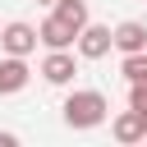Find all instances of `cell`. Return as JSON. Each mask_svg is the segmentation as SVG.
I'll use <instances>...</instances> for the list:
<instances>
[{"mask_svg":"<svg viewBox=\"0 0 147 147\" xmlns=\"http://www.w3.org/2000/svg\"><path fill=\"white\" fill-rule=\"evenodd\" d=\"M74 74H78V64H74V55H69V51H46V60H41V78H46L51 87L74 83Z\"/></svg>","mask_w":147,"mask_h":147,"instance_id":"8992f818","label":"cell"},{"mask_svg":"<svg viewBox=\"0 0 147 147\" xmlns=\"http://www.w3.org/2000/svg\"><path fill=\"white\" fill-rule=\"evenodd\" d=\"M41 46L46 51H69V46H78V28H69L60 14H51V18H41Z\"/></svg>","mask_w":147,"mask_h":147,"instance_id":"277c9868","label":"cell"},{"mask_svg":"<svg viewBox=\"0 0 147 147\" xmlns=\"http://www.w3.org/2000/svg\"><path fill=\"white\" fill-rule=\"evenodd\" d=\"M119 74H124L129 83H147V51H138V55H124V60H119Z\"/></svg>","mask_w":147,"mask_h":147,"instance_id":"30bf717a","label":"cell"},{"mask_svg":"<svg viewBox=\"0 0 147 147\" xmlns=\"http://www.w3.org/2000/svg\"><path fill=\"white\" fill-rule=\"evenodd\" d=\"M138 115H142V124H147V106H142V110H138Z\"/></svg>","mask_w":147,"mask_h":147,"instance_id":"7c38bea8","label":"cell"},{"mask_svg":"<svg viewBox=\"0 0 147 147\" xmlns=\"http://www.w3.org/2000/svg\"><path fill=\"white\" fill-rule=\"evenodd\" d=\"M14 142H18L14 133H0V147H14Z\"/></svg>","mask_w":147,"mask_h":147,"instance_id":"8fae6325","label":"cell"},{"mask_svg":"<svg viewBox=\"0 0 147 147\" xmlns=\"http://www.w3.org/2000/svg\"><path fill=\"white\" fill-rule=\"evenodd\" d=\"M51 9H55V14H60V18L69 23V28H78V32H83V28L92 23V18H87V0H55Z\"/></svg>","mask_w":147,"mask_h":147,"instance_id":"9c48e42d","label":"cell"},{"mask_svg":"<svg viewBox=\"0 0 147 147\" xmlns=\"http://www.w3.org/2000/svg\"><path fill=\"white\" fill-rule=\"evenodd\" d=\"M37 41H41V32H37L32 23H23V18H14V23L0 28V51H5V55H32Z\"/></svg>","mask_w":147,"mask_h":147,"instance_id":"7a4b0ae2","label":"cell"},{"mask_svg":"<svg viewBox=\"0 0 147 147\" xmlns=\"http://www.w3.org/2000/svg\"><path fill=\"white\" fill-rule=\"evenodd\" d=\"M110 133H115V138L129 147V142H142V138H147V124H142V115L129 106V110H119V115L110 119Z\"/></svg>","mask_w":147,"mask_h":147,"instance_id":"ba28073f","label":"cell"},{"mask_svg":"<svg viewBox=\"0 0 147 147\" xmlns=\"http://www.w3.org/2000/svg\"><path fill=\"white\" fill-rule=\"evenodd\" d=\"M110 46H115V28H106V23H87L78 32V55L83 60H106Z\"/></svg>","mask_w":147,"mask_h":147,"instance_id":"3957f363","label":"cell"},{"mask_svg":"<svg viewBox=\"0 0 147 147\" xmlns=\"http://www.w3.org/2000/svg\"><path fill=\"white\" fill-rule=\"evenodd\" d=\"M28 78H32L28 55H5V60H0V96L23 92V87H28Z\"/></svg>","mask_w":147,"mask_h":147,"instance_id":"5b68a950","label":"cell"},{"mask_svg":"<svg viewBox=\"0 0 147 147\" xmlns=\"http://www.w3.org/2000/svg\"><path fill=\"white\" fill-rule=\"evenodd\" d=\"M37 5H55V0H37Z\"/></svg>","mask_w":147,"mask_h":147,"instance_id":"4fadbf2b","label":"cell"},{"mask_svg":"<svg viewBox=\"0 0 147 147\" xmlns=\"http://www.w3.org/2000/svg\"><path fill=\"white\" fill-rule=\"evenodd\" d=\"M115 51H119V55H138V51H147V23H138V18L115 23Z\"/></svg>","mask_w":147,"mask_h":147,"instance_id":"52a82bcc","label":"cell"},{"mask_svg":"<svg viewBox=\"0 0 147 147\" xmlns=\"http://www.w3.org/2000/svg\"><path fill=\"white\" fill-rule=\"evenodd\" d=\"M60 115H64V124H69V129H96V124H106L110 101H106L96 87H78V92H69V96H64Z\"/></svg>","mask_w":147,"mask_h":147,"instance_id":"6da1fadb","label":"cell"}]
</instances>
